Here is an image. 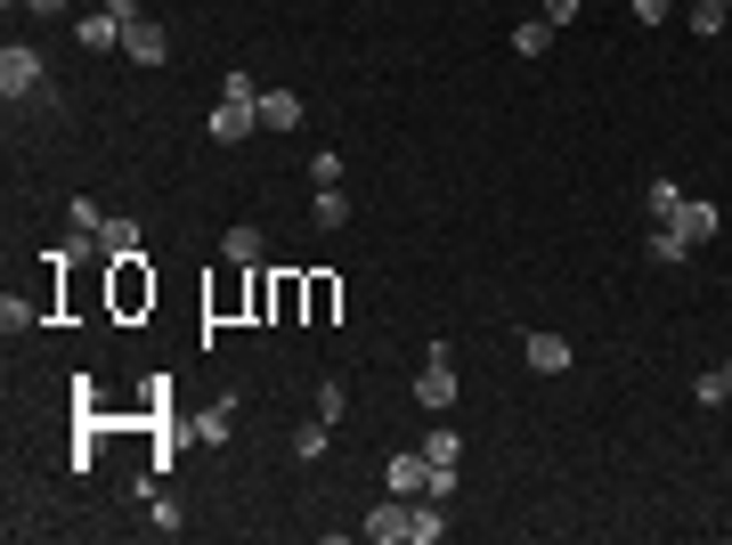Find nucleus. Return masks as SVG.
<instances>
[{
    "label": "nucleus",
    "instance_id": "obj_21",
    "mask_svg": "<svg viewBox=\"0 0 732 545\" xmlns=\"http://www.w3.org/2000/svg\"><path fill=\"white\" fill-rule=\"evenodd\" d=\"M643 261H659V269H684V261H692V253H684V244L667 237V228H652V244H643Z\"/></svg>",
    "mask_w": 732,
    "mask_h": 545
},
{
    "label": "nucleus",
    "instance_id": "obj_34",
    "mask_svg": "<svg viewBox=\"0 0 732 545\" xmlns=\"http://www.w3.org/2000/svg\"><path fill=\"white\" fill-rule=\"evenodd\" d=\"M667 17V0H635V25H659Z\"/></svg>",
    "mask_w": 732,
    "mask_h": 545
},
{
    "label": "nucleus",
    "instance_id": "obj_36",
    "mask_svg": "<svg viewBox=\"0 0 732 545\" xmlns=\"http://www.w3.org/2000/svg\"><path fill=\"white\" fill-rule=\"evenodd\" d=\"M724 374H732V359H724Z\"/></svg>",
    "mask_w": 732,
    "mask_h": 545
},
{
    "label": "nucleus",
    "instance_id": "obj_24",
    "mask_svg": "<svg viewBox=\"0 0 732 545\" xmlns=\"http://www.w3.org/2000/svg\"><path fill=\"white\" fill-rule=\"evenodd\" d=\"M424 456H431V465H448V472H456V456H465V439H456L448 424H439V432L424 439Z\"/></svg>",
    "mask_w": 732,
    "mask_h": 545
},
{
    "label": "nucleus",
    "instance_id": "obj_30",
    "mask_svg": "<svg viewBox=\"0 0 732 545\" xmlns=\"http://www.w3.org/2000/svg\"><path fill=\"white\" fill-rule=\"evenodd\" d=\"M146 521H155V530H163V537H179V530H187V521H179V505H172V497H155V505H146Z\"/></svg>",
    "mask_w": 732,
    "mask_h": 545
},
{
    "label": "nucleus",
    "instance_id": "obj_20",
    "mask_svg": "<svg viewBox=\"0 0 732 545\" xmlns=\"http://www.w3.org/2000/svg\"><path fill=\"white\" fill-rule=\"evenodd\" d=\"M326 432H334V424H318V415H309V424L293 432V456H302V465H318V456H326Z\"/></svg>",
    "mask_w": 732,
    "mask_h": 545
},
{
    "label": "nucleus",
    "instance_id": "obj_8",
    "mask_svg": "<svg viewBox=\"0 0 732 545\" xmlns=\"http://www.w3.org/2000/svg\"><path fill=\"white\" fill-rule=\"evenodd\" d=\"M521 359H529L537 374H570V359H578V350H570V334H554V326H537V334H529V342H521Z\"/></svg>",
    "mask_w": 732,
    "mask_h": 545
},
{
    "label": "nucleus",
    "instance_id": "obj_27",
    "mask_svg": "<svg viewBox=\"0 0 732 545\" xmlns=\"http://www.w3.org/2000/svg\"><path fill=\"white\" fill-rule=\"evenodd\" d=\"M41 318V302H17V293H9V302H0V326H9V334H25Z\"/></svg>",
    "mask_w": 732,
    "mask_h": 545
},
{
    "label": "nucleus",
    "instance_id": "obj_32",
    "mask_svg": "<svg viewBox=\"0 0 732 545\" xmlns=\"http://www.w3.org/2000/svg\"><path fill=\"white\" fill-rule=\"evenodd\" d=\"M692 33H724V0H692Z\"/></svg>",
    "mask_w": 732,
    "mask_h": 545
},
{
    "label": "nucleus",
    "instance_id": "obj_13",
    "mask_svg": "<svg viewBox=\"0 0 732 545\" xmlns=\"http://www.w3.org/2000/svg\"><path fill=\"white\" fill-rule=\"evenodd\" d=\"M74 33H81V50H122V17H114V0H107V9H90Z\"/></svg>",
    "mask_w": 732,
    "mask_h": 545
},
{
    "label": "nucleus",
    "instance_id": "obj_18",
    "mask_svg": "<svg viewBox=\"0 0 732 545\" xmlns=\"http://www.w3.org/2000/svg\"><path fill=\"white\" fill-rule=\"evenodd\" d=\"M350 220V196L342 187H318V196H309V228H342Z\"/></svg>",
    "mask_w": 732,
    "mask_h": 545
},
{
    "label": "nucleus",
    "instance_id": "obj_2",
    "mask_svg": "<svg viewBox=\"0 0 732 545\" xmlns=\"http://www.w3.org/2000/svg\"><path fill=\"white\" fill-rule=\"evenodd\" d=\"M114 17H122V57H131V66H163L172 41H163V25H146V17H139V0H114Z\"/></svg>",
    "mask_w": 732,
    "mask_h": 545
},
{
    "label": "nucleus",
    "instance_id": "obj_10",
    "mask_svg": "<svg viewBox=\"0 0 732 545\" xmlns=\"http://www.w3.org/2000/svg\"><path fill=\"white\" fill-rule=\"evenodd\" d=\"M334 309H342V285H334L326 269H309V277H302V318L309 326H334Z\"/></svg>",
    "mask_w": 732,
    "mask_h": 545
},
{
    "label": "nucleus",
    "instance_id": "obj_9",
    "mask_svg": "<svg viewBox=\"0 0 732 545\" xmlns=\"http://www.w3.org/2000/svg\"><path fill=\"white\" fill-rule=\"evenodd\" d=\"M139 244H146V228H139L131 212H114L107 228H98V244H90V261H131V253H139Z\"/></svg>",
    "mask_w": 732,
    "mask_h": 545
},
{
    "label": "nucleus",
    "instance_id": "obj_35",
    "mask_svg": "<svg viewBox=\"0 0 732 545\" xmlns=\"http://www.w3.org/2000/svg\"><path fill=\"white\" fill-rule=\"evenodd\" d=\"M25 9H33V17H57V9H66V0H25Z\"/></svg>",
    "mask_w": 732,
    "mask_h": 545
},
{
    "label": "nucleus",
    "instance_id": "obj_29",
    "mask_svg": "<svg viewBox=\"0 0 732 545\" xmlns=\"http://www.w3.org/2000/svg\"><path fill=\"white\" fill-rule=\"evenodd\" d=\"M342 407H350V391L342 383H318V424H342Z\"/></svg>",
    "mask_w": 732,
    "mask_h": 545
},
{
    "label": "nucleus",
    "instance_id": "obj_3",
    "mask_svg": "<svg viewBox=\"0 0 732 545\" xmlns=\"http://www.w3.org/2000/svg\"><path fill=\"white\" fill-rule=\"evenodd\" d=\"M0 98H41V50H25V41H9L0 50Z\"/></svg>",
    "mask_w": 732,
    "mask_h": 545
},
{
    "label": "nucleus",
    "instance_id": "obj_5",
    "mask_svg": "<svg viewBox=\"0 0 732 545\" xmlns=\"http://www.w3.org/2000/svg\"><path fill=\"white\" fill-rule=\"evenodd\" d=\"M659 228L684 244V253H700V244L717 237V204H708V196H684V204H676V220H659Z\"/></svg>",
    "mask_w": 732,
    "mask_h": 545
},
{
    "label": "nucleus",
    "instance_id": "obj_11",
    "mask_svg": "<svg viewBox=\"0 0 732 545\" xmlns=\"http://www.w3.org/2000/svg\"><path fill=\"white\" fill-rule=\"evenodd\" d=\"M407 513H415V497H383V505L367 513V537L374 545H400L407 537Z\"/></svg>",
    "mask_w": 732,
    "mask_h": 545
},
{
    "label": "nucleus",
    "instance_id": "obj_19",
    "mask_svg": "<svg viewBox=\"0 0 732 545\" xmlns=\"http://www.w3.org/2000/svg\"><path fill=\"white\" fill-rule=\"evenodd\" d=\"M513 50H521V57H546V50H554V25H546V17H529V25H513Z\"/></svg>",
    "mask_w": 732,
    "mask_h": 545
},
{
    "label": "nucleus",
    "instance_id": "obj_4",
    "mask_svg": "<svg viewBox=\"0 0 732 545\" xmlns=\"http://www.w3.org/2000/svg\"><path fill=\"white\" fill-rule=\"evenodd\" d=\"M415 400H424L431 415H448V407H456V359H448V342H431L424 374H415Z\"/></svg>",
    "mask_w": 732,
    "mask_h": 545
},
{
    "label": "nucleus",
    "instance_id": "obj_25",
    "mask_svg": "<svg viewBox=\"0 0 732 545\" xmlns=\"http://www.w3.org/2000/svg\"><path fill=\"white\" fill-rule=\"evenodd\" d=\"M98 228H107V212H98L90 196H74V237H81V244H98Z\"/></svg>",
    "mask_w": 732,
    "mask_h": 545
},
{
    "label": "nucleus",
    "instance_id": "obj_6",
    "mask_svg": "<svg viewBox=\"0 0 732 545\" xmlns=\"http://www.w3.org/2000/svg\"><path fill=\"white\" fill-rule=\"evenodd\" d=\"M261 131V98H220L212 107V146H244Z\"/></svg>",
    "mask_w": 732,
    "mask_h": 545
},
{
    "label": "nucleus",
    "instance_id": "obj_23",
    "mask_svg": "<svg viewBox=\"0 0 732 545\" xmlns=\"http://www.w3.org/2000/svg\"><path fill=\"white\" fill-rule=\"evenodd\" d=\"M643 204H652V228H659V220H676L684 187H676V179H652V196H643Z\"/></svg>",
    "mask_w": 732,
    "mask_h": 545
},
{
    "label": "nucleus",
    "instance_id": "obj_15",
    "mask_svg": "<svg viewBox=\"0 0 732 545\" xmlns=\"http://www.w3.org/2000/svg\"><path fill=\"white\" fill-rule=\"evenodd\" d=\"M302 122V98L293 90H261V131H293Z\"/></svg>",
    "mask_w": 732,
    "mask_h": 545
},
{
    "label": "nucleus",
    "instance_id": "obj_7",
    "mask_svg": "<svg viewBox=\"0 0 732 545\" xmlns=\"http://www.w3.org/2000/svg\"><path fill=\"white\" fill-rule=\"evenodd\" d=\"M431 480H439V472H431L424 448H407V456H391V465H383V489H391V497H431Z\"/></svg>",
    "mask_w": 732,
    "mask_h": 545
},
{
    "label": "nucleus",
    "instance_id": "obj_33",
    "mask_svg": "<svg viewBox=\"0 0 732 545\" xmlns=\"http://www.w3.org/2000/svg\"><path fill=\"white\" fill-rule=\"evenodd\" d=\"M570 17H578V0H546V25H554V33L570 25Z\"/></svg>",
    "mask_w": 732,
    "mask_h": 545
},
{
    "label": "nucleus",
    "instance_id": "obj_1",
    "mask_svg": "<svg viewBox=\"0 0 732 545\" xmlns=\"http://www.w3.org/2000/svg\"><path fill=\"white\" fill-rule=\"evenodd\" d=\"M107 309H114V318L155 309V269H146L139 253H131V261H107Z\"/></svg>",
    "mask_w": 732,
    "mask_h": 545
},
{
    "label": "nucleus",
    "instance_id": "obj_16",
    "mask_svg": "<svg viewBox=\"0 0 732 545\" xmlns=\"http://www.w3.org/2000/svg\"><path fill=\"white\" fill-rule=\"evenodd\" d=\"M187 432H196V439H212V448H220V439L237 432V400H212V407H204V415H196Z\"/></svg>",
    "mask_w": 732,
    "mask_h": 545
},
{
    "label": "nucleus",
    "instance_id": "obj_14",
    "mask_svg": "<svg viewBox=\"0 0 732 545\" xmlns=\"http://www.w3.org/2000/svg\"><path fill=\"white\" fill-rule=\"evenodd\" d=\"M439 505H448V497H415V513H407V537H415V545H439V537H448V513H439Z\"/></svg>",
    "mask_w": 732,
    "mask_h": 545
},
{
    "label": "nucleus",
    "instance_id": "obj_17",
    "mask_svg": "<svg viewBox=\"0 0 732 545\" xmlns=\"http://www.w3.org/2000/svg\"><path fill=\"white\" fill-rule=\"evenodd\" d=\"M244 318H277V277H269V269L244 277Z\"/></svg>",
    "mask_w": 732,
    "mask_h": 545
},
{
    "label": "nucleus",
    "instance_id": "obj_28",
    "mask_svg": "<svg viewBox=\"0 0 732 545\" xmlns=\"http://www.w3.org/2000/svg\"><path fill=\"white\" fill-rule=\"evenodd\" d=\"M285 318H302V277H293V269L277 277V326H285Z\"/></svg>",
    "mask_w": 732,
    "mask_h": 545
},
{
    "label": "nucleus",
    "instance_id": "obj_31",
    "mask_svg": "<svg viewBox=\"0 0 732 545\" xmlns=\"http://www.w3.org/2000/svg\"><path fill=\"white\" fill-rule=\"evenodd\" d=\"M220 98H261V81L244 74V66H228V74H220Z\"/></svg>",
    "mask_w": 732,
    "mask_h": 545
},
{
    "label": "nucleus",
    "instance_id": "obj_26",
    "mask_svg": "<svg viewBox=\"0 0 732 545\" xmlns=\"http://www.w3.org/2000/svg\"><path fill=\"white\" fill-rule=\"evenodd\" d=\"M309 179H318V187H342V155H334V146H318V155H309Z\"/></svg>",
    "mask_w": 732,
    "mask_h": 545
},
{
    "label": "nucleus",
    "instance_id": "obj_22",
    "mask_svg": "<svg viewBox=\"0 0 732 545\" xmlns=\"http://www.w3.org/2000/svg\"><path fill=\"white\" fill-rule=\"evenodd\" d=\"M692 400H700V407H724V400H732V374H724V367H708L700 383H692Z\"/></svg>",
    "mask_w": 732,
    "mask_h": 545
},
{
    "label": "nucleus",
    "instance_id": "obj_12",
    "mask_svg": "<svg viewBox=\"0 0 732 545\" xmlns=\"http://www.w3.org/2000/svg\"><path fill=\"white\" fill-rule=\"evenodd\" d=\"M261 253H269V244H261L253 220H237V228L220 237V261H228V269H261Z\"/></svg>",
    "mask_w": 732,
    "mask_h": 545
}]
</instances>
